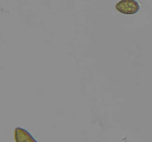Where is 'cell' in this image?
Returning a JSON list of instances; mask_svg holds the SVG:
<instances>
[{
    "label": "cell",
    "instance_id": "cell-1",
    "mask_svg": "<svg viewBox=\"0 0 152 142\" xmlns=\"http://www.w3.org/2000/svg\"><path fill=\"white\" fill-rule=\"evenodd\" d=\"M116 9L123 14L133 15L139 11L140 4L135 0H121L116 5Z\"/></svg>",
    "mask_w": 152,
    "mask_h": 142
},
{
    "label": "cell",
    "instance_id": "cell-2",
    "mask_svg": "<svg viewBox=\"0 0 152 142\" xmlns=\"http://www.w3.org/2000/svg\"><path fill=\"white\" fill-rule=\"evenodd\" d=\"M14 137L16 142H37V140L26 130L20 127L15 129Z\"/></svg>",
    "mask_w": 152,
    "mask_h": 142
}]
</instances>
